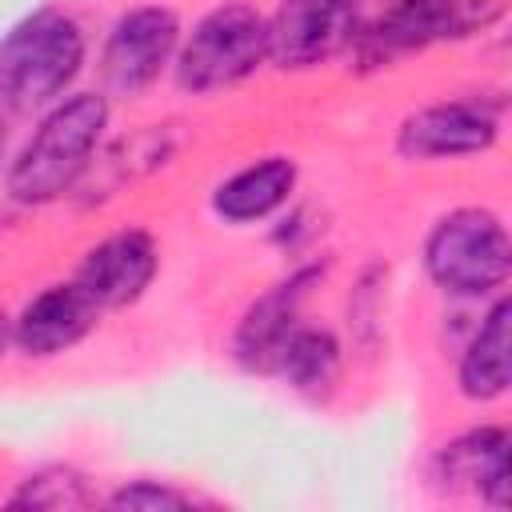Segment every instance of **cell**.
Here are the masks:
<instances>
[{
  "mask_svg": "<svg viewBox=\"0 0 512 512\" xmlns=\"http://www.w3.org/2000/svg\"><path fill=\"white\" fill-rule=\"evenodd\" d=\"M268 376L288 380L296 392L324 396L336 384V376H340V344H336V336L328 328L296 324L284 336V344H280Z\"/></svg>",
  "mask_w": 512,
  "mask_h": 512,
  "instance_id": "9a60e30c",
  "label": "cell"
},
{
  "mask_svg": "<svg viewBox=\"0 0 512 512\" xmlns=\"http://www.w3.org/2000/svg\"><path fill=\"white\" fill-rule=\"evenodd\" d=\"M268 60V16L252 4H220L196 20L176 48V84L192 96H212L248 80Z\"/></svg>",
  "mask_w": 512,
  "mask_h": 512,
  "instance_id": "277c9868",
  "label": "cell"
},
{
  "mask_svg": "<svg viewBox=\"0 0 512 512\" xmlns=\"http://www.w3.org/2000/svg\"><path fill=\"white\" fill-rule=\"evenodd\" d=\"M500 136V104L484 96H456L424 104L400 120L396 152L404 160H452L488 152Z\"/></svg>",
  "mask_w": 512,
  "mask_h": 512,
  "instance_id": "8992f818",
  "label": "cell"
},
{
  "mask_svg": "<svg viewBox=\"0 0 512 512\" xmlns=\"http://www.w3.org/2000/svg\"><path fill=\"white\" fill-rule=\"evenodd\" d=\"M108 508H140V512H168V508H192V496L188 492H180L176 484H168V480H128V484H120L112 496H108Z\"/></svg>",
  "mask_w": 512,
  "mask_h": 512,
  "instance_id": "e0dca14e",
  "label": "cell"
},
{
  "mask_svg": "<svg viewBox=\"0 0 512 512\" xmlns=\"http://www.w3.org/2000/svg\"><path fill=\"white\" fill-rule=\"evenodd\" d=\"M160 268L156 240L144 228H124L88 248L76 268V284L96 300L100 312L136 304Z\"/></svg>",
  "mask_w": 512,
  "mask_h": 512,
  "instance_id": "ba28073f",
  "label": "cell"
},
{
  "mask_svg": "<svg viewBox=\"0 0 512 512\" xmlns=\"http://www.w3.org/2000/svg\"><path fill=\"white\" fill-rule=\"evenodd\" d=\"M96 320H100V308L76 280L52 284L20 308V316L12 320V344L24 356L48 360L76 348L96 328Z\"/></svg>",
  "mask_w": 512,
  "mask_h": 512,
  "instance_id": "30bf717a",
  "label": "cell"
},
{
  "mask_svg": "<svg viewBox=\"0 0 512 512\" xmlns=\"http://www.w3.org/2000/svg\"><path fill=\"white\" fill-rule=\"evenodd\" d=\"M352 0H280L268 16V60L280 68H312L352 44Z\"/></svg>",
  "mask_w": 512,
  "mask_h": 512,
  "instance_id": "52a82bcc",
  "label": "cell"
},
{
  "mask_svg": "<svg viewBox=\"0 0 512 512\" xmlns=\"http://www.w3.org/2000/svg\"><path fill=\"white\" fill-rule=\"evenodd\" d=\"M448 36H464V0H396L384 16L352 32L364 64H388Z\"/></svg>",
  "mask_w": 512,
  "mask_h": 512,
  "instance_id": "9c48e42d",
  "label": "cell"
},
{
  "mask_svg": "<svg viewBox=\"0 0 512 512\" xmlns=\"http://www.w3.org/2000/svg\"><path fill=\"white\" fill-rule=\"evenodd\" d=\"M424 272L440 292L460 300L504 288L512 272V244L504 220L488 208H452L432 224L424 240Z\"/></svg>",
  "mask_w": 512,
  "mask_h": 512,
  "instance_id": "3957f363",
  "label": "cell"
},
{
  "mask_svg": "<svg viewBox=\"0 0 512 512\" xmlns=\"http://www.w3.org/2000/svg\"><path fill=\"white\" fill-rule=\"evenodd\" d=\"M176 48H180V20L172 8H164V4L128 8L108 28V40L100 52L104 84L120 96H136L160 80V72L172 64Z\"/></svg>",
  "mask_w": 512,
  "mask_h": 512,
  "instance_id": "5b68a950",
  "label": "cell"
},
{
  "mask_svg": "<svg viewBox=\"0 0 512 512\" xmlns=\"http://www.w3.org/2000/svg\"><path fill=\"white\" fill-rule=\"evenodd\" d=\"M296 188V164L288 156H264L240 172H232L216 192L212 208L228 224H252L272 216Z\"/></svg>",
  "mask_w": 512,
  "mask_h": 512,
  "instance_id": "4fadbf2b",
  "label": "cell"
},
{
  "mask_svg": "<svg viewBox=\"0 0 512 512\" xmlns=\"http://www.w3.org/2000/svg\"><path fill=\"white\" fill-rule=\"evenodd\" d=\"M508 320H512V304L500 296L484 312L476 336L468 340L460 356V376H456L468 400L488 404L508 392Z\"/></svg>",
  "mask_w": 512,
  "mask_h": 512,
  "instance_id": "5bb4252c",
  "label": "cell"
},
{
  "mask_svg": "<svg viewBox=\"0 0 512 512\" xmlns=\"http://www.w3.org/2000/svg\"><path fill=\"white\" fill-rule=\"evenodd\" d=\"M12 344V320L0 312V356H4V348Z\"/></svg>",
  "mask_w": 512,
  "mask_h": 512,
  "instance_id": "ac0fdd59",
  "label": "cell"
},
{
  "mask_svg": "<svg viewBox=\"0 0 512 512\" xmlns=\"http://www.w3.org/2000/svg\"><path fill=\"white\" fill-rule=\"evenodd\" d=\"M432 476L444 488H468L480 500H488L492 508H508V432L496 424H480L460 432L456 440H448L436 460H432Z\"/></svg>",
  "mask_w": 512,
  "mask_h": 512,
  "instance_id": "7c38bea8",
  "label": "cell"
},
{
  "mask_svg": "<svg viewBox=\"0 0 512 512\" xmlns=\"http://www.w3.org/2000/svg\"><path fill=\"white\" fill-rule=\"evenodd\" d=\"M0 152H4V124H0Z\"/></svg>",
  "mask_w": 512,
  "mask_h": 512,
  "instance_id": "d6986e66",
  "label": "cell"
},
{
  "mask_svg": "<svg viewBox=\"0 0 512 512\" xmlns=\"http://www.w3.org/2000/svg\"><path fill=\"white\" fill-rule=\"evenodd\" d=\"M108 128V100L100 92H76L40 120L20 156L8 168V196L16 204H52L68 196L92 168V152Z\"/></svg>",
  "mask_w": 512,
  "mask_h": 512,
  "instance_id": "6da1fadb",
  "label": "cell"
},
{
  "mask_svg": "<svg viewBox=\"0 0 512 512\" xmlns=\"http://www.w3.org/2000/svg\"><path fill=\"white\" fill-rule=\"evenodd\" d=\"M320 268H300L288 280L272 284L260 300H252V308L240 316L236 336H232V352L248 372H272V360L284 344V336L300 324V304L308 296V288L316 284Z\"/></svg>",
  "mask_w": 512,
  "mask_h": 512,
  "instance_id": "8fae6325",
  "label": "cell"
},
{
  "mask_svg": "<svg viewBox=\"0 0 512 512\" xmlns=\"http://www.w3.org/2000/svg\"><path fill=\"white\" fill-rule=\"evenodd\" d=\"M88 56L84 28L64 8H36L0 36V100L16 112L56 104Z\"/></svg>",
  "mask_w": 512,
  "mask_h": 512,
  "instance_id": "7a4b0ae2",
  "label": "cell"
},
{
  "mask_svg": "<svg viewBox=\"0 0 512 512\" xmlns=\"http://www.w3.org/2000/svg\"><path fill=\"white\" fill-rule=\"evenodd\" d=\"M12 508H48V512H60V508H88L96 504V492L88 488V476L72 464H44L36 472H28L20 480V488L12 492L8 500Z\"/></svg>",
  "mask_w": 512,
  "mask_h": 512,
  "instance_id": "2e32d148",
  "label": "cell"
}]
</instances>
